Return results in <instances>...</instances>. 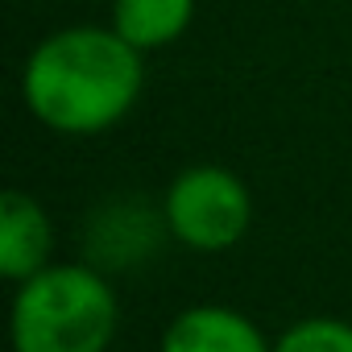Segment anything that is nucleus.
I'll return each mask as SVG.
<instances>
[{
  "label": "nucleus",
  "mask_w": 352,
  "mask_h": 352,
  "mask_svg": "<svg viewBox=\"0 0 352 352\" xmlns=\"http://www.w3.org/2000/svg\"><path fill=\"white\" fill-rule=\"evenodd\" d=\"M274 352H352V323L331 315L298 319L274 340Z\"/></svg>",
  "instance_id": "7"
},
{
  "label": "nucleus",
  "mask_w": 352,
  "mask_h": 352,
  "mask_svg": "<svg viewBox=\"0 0 352 352\" xmlns=\"http://www.w3.org/2000/svg\"><path fill=\"white\" fill-rule=\"evenodd\" d=\"M54 228L46 208L25 191L0 195V274L9 282H25L50 265Z\"/></svg>",
  "instance_id": "5"
},
{
  "label": "nucleus",
  "mask_w": 352,
  "mask_h": 352,
  "mask_svg": "<svg viewBox=\"0 0 352 352\" xmlns=\"http://www.w3.org/2000/svg\"><path fill=\"white\" fill-rule=\"evenodd\" d=\"M157 352H274V344L249 315L220 302H199L170 319Z\"/></svg>",
  "instance_id": "4"
},
{
  "label": "nucleus",
  "mask_w": 352,
  "mask_h": 352,
  "mask_svg": "<svg viewBox=\"0 0 352 352\" xmlns=\"http://www.w3.org/2000/svg\"><path fill=\"white\" fill-rule=\"evenodd\" d=\"M120 302L96 265H46L17 282L13 352H108Z\"/></svg>",
  "instance_id": "2"
},
{
  "label": "nucleus",
  "mask_w": 352,
  "mask_h": 352,
  "mask_svg": "<svg viewBox=\"0 0 352 352\" xmlns=\"http://www.w3.org/2000/svg\"><path fill=\"white\" fill-rule=\"evenodd\" d=\"M162 224L174 241L195 253H224L249 232L253 195L224 166H187L166 187Z\"/></svg>",
  "instance_id": "3"
},
{
  "label": "nucleus",
  "mask_w": 352,
  "mask_h": 352,
  "mask_svg": "<svg viewBox=\"0 0 352 352\" xmlns=\"http://www.w3.org/2000/svg\"><path fill=\"white\" fill-rule=\"evenodd\" d=\"M145 87L141 50L112 25H71L42 38L21 71V100L38 124L63 137H96L120 124Z\"/></svg>",
  "instance_id": "1"
},
{
  "label": "nucleus",
  "mask_w": 352,
  "mask_h": 352,
  "mask_svg": "<svg viewBox=\"0 0 352 352\" xmlns=\"http://www.w3.org/2000/svg\"><path fill=\"white\" fill-rule=\"evenodd\" d=\"M195 21V0H112V30L141 54L166 50Z\"/></svg>",
  "instance_id": "6"
}]
</instances>
